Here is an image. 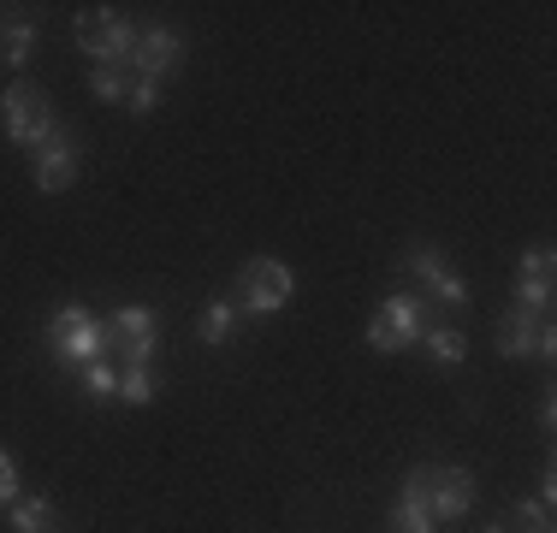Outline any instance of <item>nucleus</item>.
<instances>
[{"label":"nucleus","instance_id":"obj_1","mask_svg":"<svg viewBox=\"0 0 557 533\" xmlns=\"http://www.w3.org/2000/svg\"><path fill=\"white\" fill-rule=\"evenodd\" d=\"M297 297V273H290L285 261H273V256H256V261H244L237 266V278H232V309L237 314H249V320H268L278 314L285 302Z\"/></svg>","mask_w":557,"mask_h":533},{"label":"nucleus","instance_id":"obj_4","mask_svg":"<svg viewBox=\"0 0 557 533\" xmlns=\"http://www.w3.org/2000/svg\"><path fill=\"white\" fill-rule=\"evenodd\" d=\"M54 125H60V113H54V101H48L42 84H12L7 96H0V131H7V142H18V149L48 142Z\"/></svg>","mask_w":557,"mask_h":533},{"label":"nucleus","instance_id":"obj_16","mask_svg":"<svg viewBox=\"0 0 557 533\" xmlns=\"http://www.w3.org/2000/svg\"><path fill=\"white\" fill-rule=\"evenodd\" d=\"M119 397H125V404H137V409H149L154 397H161V385H154L149 362H125V368H119Z\"/></svg>","mask_w":557,"mask_h":533},{"label":"nucleus","instance_id":"obj_14","mask_svg":"<svg viewBox=\"0 0 557 533\" xmlns=\"http://www.w3.org/2000/svg\"><path fill=\"white\" fill-rule=\"evenodd\" d=\"M416 344H428V356L440 368H462V362H469V338H462V326H421Z\"/></svg>","mask_w":557,"mask_h":533},{"label":"nucleus","instance_id":"obj_6","mask_svg":"<svg viewBox=\"0 0 557 533\" xmlns=\"http://www.w3.org/2000/svg\"><path fill=\"white\" fill-rule=\"evenodd\" d=\"M421 326H428V309H421V297L397 290V297H386V302L374 309V320H368V344H374L380 356H397V350H409V344L421 338Z\"/></svg>","mask_w":557,"mask_h":533},{"label":"nucleus","instance_id":"obj_20","mask_svg":"<svg viewBox=\"0 0 557 533\" xmlns=\"http://www.w3.org/2000/svg\"><path fill=\"white\" fill-rule=\"evenodd\" d=\"M89 96H96V101H125L131 96L125 65H96V72H89Z\"/></svg>","mask_w":557,"mask_h":533},{"label":"nucleus","instance_id":"obj_17","mask_svg":"<svg viewBox=\"0 0 557 533\" xmlns=\"http://www.w3.org/2000/svg\"><path fill=\"white\" fill-rule=\"evenodd\" d=\"M504 533H557L552 528V504L540 498H516L510 516H504Z\"/></svg>","mask_w":557,"mask_h":533},{"label":"nucleus","instance_id":"obj_2","mask_svg":"<svg viewBox=\"0 0 557 533\" xmlns=\"http://www.w3.org/2000/svg\"><path fill=\"white\" fill-rule=\"evenodd\" d=\"M108 350H113L108 320H96L84 302H65V309L48 320V356H54L60 368H89V362H101Z\"/></svg>","mask_w":557,"mask_h":533},{"label":"nucleus","instance_id":"obj_19","mask_svg":"<svg viewBox=\"0 0 557 533\" xmlns=\"http://www.w3.org/2000/svg\"><path fill=\"white\" fill-rule=\"evenodd\" d=\"M232 326H237V309L220 297V302H208V309H202V320H196V338H202L208 350H220V344L232 338Z\"/></svg>","mask_w":557,"mask_h":533},{"label":"nucleus","instance_id":"obj_3","mask_svg":"<svg viewBox=\"0 0 557 533\" xmlns=\"http://www.w3.org/2000/svg\"><path fill=\"white\" fill-rule=\"evenodd\" d=\"M404 486L421 498V510L433 516V522H462V516L474 510V474L457 469V462H433V469H409Z\"/></svg>","mask_w":557,"mask_h":533},{"label":"nucleus","instance_id":"obj_8","mask_svg":"<svg viewBox=\"0 0 557 533\" xmlns=\"http://www.w3.org/2000/svg\"><path fill=\"white\" fill-rule=\"evenodd\" d=\"M498 356H504V362H528V356L552 362V356H557V326L546 314H528V309L498 314Z\"/></svg>","mask_w":557,"mask_h":533},{"label":"nucleus","instance_id":"obj_7","mask_svg":"<svg viewBox=\"0 0 557 533\" xmlns=\"http://www.w3.org/2000/svg\"><path fill=\"white\" fill-rule=\"evenodd\" d=\"M404 273L416 278V285H428V297H433V302H445V309H462V302H469V278H462L457 266L445 261V249H440V244H409Z\"/></svg>","mask_w":557,"mask_h":533},{"label":"nucleus","instance_id":"obj_23","mask_svg":"<svg viewBox=\"0 0 557 533\" xmlns=\"http://www.w3.org/2000/svg\"><path fill=\"white\" fill-rule=\"evenodd\" d=\"M18 498V462H12V450H0V504Z\"/></svg>","mask_w":557,"mask_h":533},{"label":"nucleus","instance_id":"obj_11","mask_svg":"<svg viewBox=\"0 0 557 533\" xmlns=\"http://www.w3.org/2000/svg\"><path fill=\"white\" fill-rule=\"evenodd\" d=\"M552 285H557L552 244H534V249H522V261H516V309H528V314H546V309H552Z\"/></svg>","mask_w":557,"mask_h":533},{"label":"nucleus","instance_id":"obj_9","mask_svg":"<svg viewBox=\"0 0 557 533\" xmlns=\"http://www.w3.org/2000/svg\"><path fill=\"white\" fill-rule=\"evenodd\" d=\"M108 338L125 350V362H149L154 344H161V314L149 302H125V309L108 314Z\"/></svg>","mask_w":557,"mask_h":533},{"label":"nucleus","instance_id":"obj_10","mask_svg":"<svg viewBox=\"0 0 557 533\" xmlns=\"http://www.w3.org/2000/svg\"><path fill=\"white\" fill-rule=\"evenodd\" d=\"M30 154H36V160H30L36 190L60 196V190H72V184H77V142H72V131H65V125L48 131V142H36Z\"/></svg>","mask_w":557,"mask_h":533},{"label":"nucleus","instance_id":"obj_13","mask_svg":"<svg viewBox=\"0 0 557 533\" xmlns=\"http://www.w3.org/2000/svg\"><path fill=\"white\" fill-rule=\"evenodd\" d=\"M30 53H36V24L30 18H18V12H0V65H30Z\"/></svg>","mask_w":557,"mask_h":533},{"label":"nucleus","instance_id":"obj_12","mask_svg":"<svg viewBox=\"0 0 557 533\" xmlns=\"http://www.w3.org/2000/svg\"><path fill=\"white\" fill-rule=\"evenodd\" d=\"M184 60V36L166 30V24H149V30H137V48H131V65H137V77H161L172 72V65Z\"/></svg>","mask_w":557,"mask_h":533},{"label":"nucleus","instance_id":"obj_18","mask_svg":"<svg viewBox=\"0 0 557 533\" xmlns=\"http://www.w3.org/2000/svg\"><path fill=\"white\" fill-rule=\"evenodd\" d=\"M60 522V510L48 498H12V533H48Z\"/></svg>","mask_w":557,"mask_h":533},{"label":"nucleus","instance_id":"obj_24","mask_svg":"<svg viewBox=\"0 0 557 533\" xmlns=\"http://www.w3.org/2000/svg\"><path fill=\"white\" fill-rule=\"evenodd\" d=\"M474 533H504V522H486V528H474Z\"/></svg>","mask_w":557,"mask_h":533},{"label":"nucleus","instance_id":"obj_15","mask_svg":"<svg viewBox=\"0 0 557 533\" xmlns=\"http://www.w3.org/2000/svg\"><path fill=\"white\" fill-rule=\"evenodd\" d=\"M440 522H433L428 510H421V498L409 486H397V498H392V510H386V533H433Z\"/></svg>","mask_w":557,"mask_h":533},{"label":"nucleus","instance_id":"obj_5","mask_svg":"<svg viewBox=\"0 0 557 533\" xmlns=\"http://www.w3.org/2000/svg\"><path fill=\"white\" fill-rule=\"evenodd\" d=\"M72 36L96 65H131V48H137V30H131L113 7H84L72 18Z\"/></svg>","mask_w":557,"mask_h":533},{"label":"nucleus","instance_id":"obj_22","mask_svg":"<svg viewBox=\"0 0 557 533\" xmlns=\"http://www.w3.org/2000/svg\"><path fill=\"white\" fill-rule=\"evenodd\" d=\"M131 113H137V119H149L154 113V107H161V84H154V77H131Z\"/></svg>","mask_w":557,"mask_h":533},{"label":"nucleus","instance_id":"obj_21","mask_svg":"<svg viewBox=\"0 0 557 533\" xmlns=\"http://www.w3.org/2000/svg\"><path fill=\"white\" fill-rule=\"evenodd\" d=\"M84 397H89V404H113V397H119V373L108 368V356L84 368Z\"/></svg>","mask_w":557,"mask_h":533}]
</instances>
